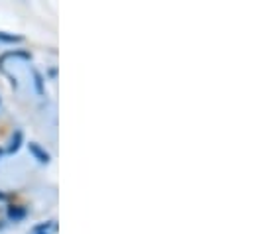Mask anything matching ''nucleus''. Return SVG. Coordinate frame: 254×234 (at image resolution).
<instances>
[{
  "mask_svg": "<svg viewBox=\"0 0 254 234\" xmlns=\"http://www.w3.org/2000/svg\"><path fill=\"white\" fill-rule=\"evenodd\" d=\"M28 150H30V154H32L40 164H50V154H48L38 142H30V144H28Z\"/></svg>",
  "mask_w": 254,
  "mask_h": 234,
  "instance_id": "obj_1",
  "label": "nucleus"
},
{
  "mask_svg": "<svg viewBox=\"0 0 254 234\" xmlns=\"http://www.w3.org/2000/svg\"><path fill=\"white\" fill-rule=\"evenodd\" d=\"M26 217V209L22 205H10L8 207V219L10 221H22Z\"/></svg>",
  "mask_w": 254,
  "mask_h": 234,
  "instance_id": "obj_2",
  "label": "nucleus"
},
{
  "mask_svg": "<svg viewBox=\"0 0 254 234\" xmlns=\"http://www.w3.org/2000/svg\"><path fill=\"white\" fill-rule=\"evenodd\" d=\"M22 142H24V134H22V130H16V132H14V136H12V140H10L8 152H10V154L18 152V150H20V146H22Z\"/></svg>",
  "mask_w": 254,
  "mask_h": 234,
  "instance_id": "obj_3",
  "label": "nucleus"
},
{
  "mask_svg": "<svg viewBox=\"0 0 254 234\" xmlns=\"http://www.w3.org/2000/svg\"><path fill=\"white\" fill-rule=\"evenodd\" d=\"M0 42L2 44H20V42H24V38L22 36H14V34L0 32Z\"/></svg>",
  "mask_w": 254,
  "mask_h": 234,
  "instance_id": "obj_4",
  "label": "nucleus"
},
{
  "mask_svg": "<svg viewBox=\"0 0 254 234\" xmlns=\"http://www.w3.org/2000/svg\"><path fill=\"white\" fill-rule=\"evenodd\" d=\"M34 79H36V89H38V93L44 95V77H42L40 71H36V69H34Z\"/></svg>",
  "mask_w": 254,
  "mask_h": 234,
  "instance_id": "obj_5",
  "label": "nucleus"
},
{
  "mask_svg": "<svg viewBox=\"0 0 254 234\" xmlns=\"http://www.w3.org/2000/svg\"><path fill=\"white\" fill-rule=\"evenodd\" d=\"M6 199H8V197H6V193H2V191H0V201H6Z\"/></svg>",
  "mask_w": 254,
  "mask_h": 234,
  "instance_id": "obj_6",
  "label": "nucleus"
},
{
  "mask_svg": "<svg viewBox=\"0 0 254 234\" xmlns=\"http://www.w3.org/2000/svg\"><path fill=\"white\" fill-rule=\"evenodd\" d=\"M32 234H50V233H32Z\"/></svg>",
  "mask_w": 254,
  "mask_h": 234,
  "instance_id": "obj_7",
  "label": "nucleus"
},
{
  "mask_svg": "<svg viewBox=\"0 0 254 234\" xmlns=\"http://www.w3.org/2000/svg\"><path fill=\"white\" fill-rule=\"evenodd\" d=\"M0 156H2V150H0Z\"/></svg>",
  "mask_w": 254,
  "mask_h": 234,
  "instance_id": "obj_8",
  "label": "nucleus"
}]
</instances>
